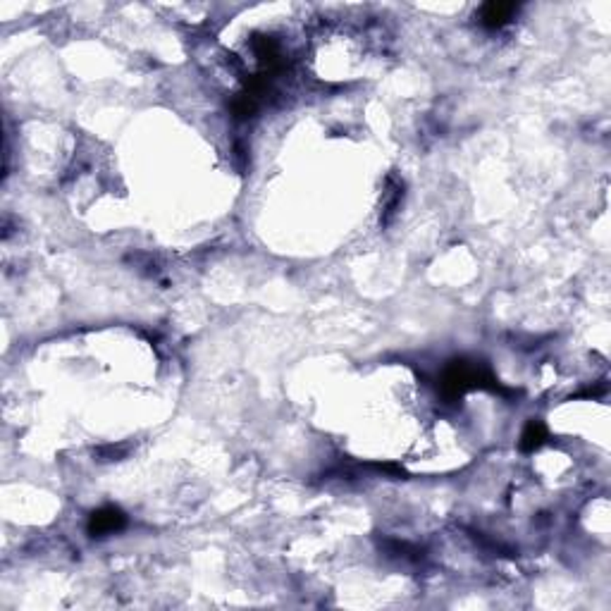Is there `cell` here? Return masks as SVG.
<instances>
[{
  "instance_id": "1",
  "label": "cell",
  "mask_w": 611,
  "mask_h": 611,
  "mask_svg": "<svg viewBox=\"0 0 611 611\" xmlns=\"http://www.w3.org/2000/svg\"><path fill=\"white\" fill-rule=\"evenodd\" d=\"M513 13H516L513 5L490 3V5H485V8L480 10V20H483V25H488V27H502Z\"/></svg>"
},
{
  "instance_id": "2",
  "label": "cell",
  "mask_w": 611,
  "mask_h": 611,
  "mask_svg": "<svg viewBox=\"0 0 611 611\" xmlns=\"http://www.w3.org/2000/svg\"><path fill=\"white\" fill-rule=\"evenodd\" d=\"M122 513L115 511V509H105V511H98L93 513V523H91V530L93 532H112L122 525Z\"/></svg>"
}]
</instances>
